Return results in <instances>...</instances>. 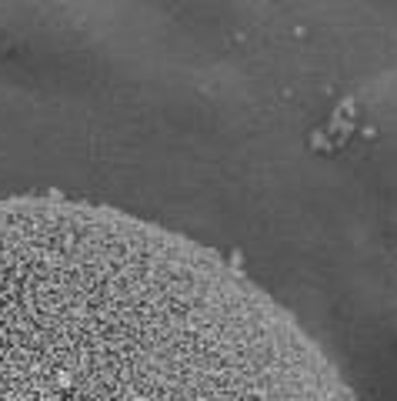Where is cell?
Instances as JSON below:
<instances>
[{
  "label": "cell",
  "instance_id": "obj_1",
  "mask_svg": "<svg viewBox=\"0 0 397 401\" xmlns=\"http://www.w3.org/2000/svg\"><path fill=\"white\" fill-rule=\"evenodd\" d=\"M0 401H354L220 254L104 204L0 198Z\"/></svg>",
  "mask_w": 397,
  "mask_h": 401
}]
</instances>
